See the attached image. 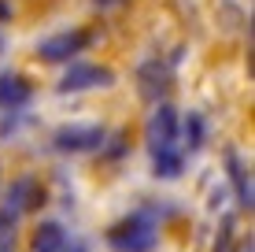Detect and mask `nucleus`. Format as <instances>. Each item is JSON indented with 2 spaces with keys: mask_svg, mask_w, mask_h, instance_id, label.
Segmentation results:
<instances>
[{
  "mask_svg": "<svg viewBox=\"0 0 255 252\" xmlns=\"http://www.w3.org/2000/svg\"><path fill=\"white\" fill-rule=\"evenodd\" d=\"M108 245L115 252H148L155 245V223L148 212H133L129 219H122L111 227Z\"/></svg>",
  "mask_w": 255,
  "mask_h": 252,
  "instance_id": "1",
  "label": "nucleus"
},
{
  "mask_svg": "<svg viewBox=\"0 0 255 252\" xmlns=\"http://www.w3.org/2000/svg\"><path fill=\"white\" fill-rule=\"evenodd\" d=\"M144 141H148V149H152V156L181 152L178 149V111H174L170 104L155 100V111H152V119H148V126H144Z\"/></svg>",
  "mask_w": 255,
  "mask_h": 252,
  "instance_id": "2",
  "label": "nucleus"
},
{
  "mask_svg": "<svg viewBox=\"0 0 255 252\" xmlns=\"http://www.w3.org/2000/svg\"><path fill=\"white\" fill-rule=\"evenodd\" d=\"M85 45H89V33L85 30H63V33H52V37L37 41V59H45V63H63V59L78 56Z\"/></svg>",
  "mask_w": 255,
  "mask_h": 252,
  "instance_id": "3",
  "label": "nucleus"
},
{
  "mask_svg": "<svg viewBox=\"0 0 255 252\" xmlns=\"http://www.w3.org/2000/svg\"><path fill=\"white\" fill-rule=\"evenodd\" d=\"M111 82H115V71H108V67L74 63V67L63 74L59 89H63V93H82V89H104V85H111Z\"/></svg>",
  "mask_w": 255,
  "mask_h": 252,
  "instance_id": "4",
  "label": "nucleus"
},
{
  "mask_svg": "<svg viewBox=\"0 0 255 252\" xmlns=\"http://www.w3.org/2000/svg\"><path fill=\"white\" fill-rule=\"evenodd\" d=\"M104 126H82V123H74V126H63V130H56V149L59 152H93V149H100L104 145Z\"/></svg>",
  "mask_w": 255,
  "mask_h": 252,
  "instance_id": "5",
  "label": "nucleus"
},
{
  "mask_svg": "<svg viewBox=\"0 0 255 252\" xmlns=\"http://www.w3.org/2000/svg\"><path fill=\"white\" fill-rule=\"evenodd\" d=\"M30 100V82H26L22 74H0V108L4 111H15L22 108V104Z\"/></svg>",
  "mask_w": 255,
  "mask_h": 252,
  "instance_id": "6",
  "label": "nucleus"
},
{
  "mask_svg": "<svg viewBox=\"0 0 255 252\" xmlns=\"http://www.w3.org/2000/svg\"><path fill=\"white\" fill-rule=\"evenodd\" d=\"M37 201H41V186L33 178H19L11 186V193H7V212L19 215V212H26V208H33Z\"/></svg>",
  "mask_w": 255,
  "mask_h": 252,
  "instance_id": "7",
  "label": "nucleus"
},
{
  "mask_svg": "<svg viewBox=\"0 0 255 252\" xmlns=\"http://www.w3.org/2000/svg\"><path fill=\"white\" fill-rule=\"evenodd\" d=\"M67 245V230L59 223H41L33 230V252H59Z\"/></svg>",
  "mask_w": 255,
  "mask_h": 252,
  "instance_id": "8",
  "label": "nucleus"
},
{
  "mask_svg": "<svg viewBox=\"0 0 255 252\" xmlns=\"http://www.w3.org/2000/svg\"><path fill=\"white\" fill-rule=\"evenodd\" d=\"M166 67H159V59H152V63L140 67V93H144L148 100H159V93L166 89Z\"/></svg>",
  "mask_w": 255,
  "mask_h": 252,
  "instance_id": "9",
  "label": "nucleus"
},
{
  "mask_svg": "<svg viewBox=\"0 0 255 252\" xmlns=\"http://www.w3.org/2000/svg\"><path fill=\"white\" fill-rule=\"evenodd\" d=\"M152 167H155V178H178L181 167H185V152H163V156H152Z\"/></svg>",
  "mask_w": 255,
  "mask_h": 252,
  "instance_id": "10",
  "label": "nucleus"
},
{
  "mask_svg": "<svg viewBox=\"0 0 255 252\" xmlns=\"http://www.w3.org/2000/svg\"><path fill=\"white\" fill-rule=\"evenodd\" d=\"M230 178H233V186H237V197H241V204L252 208V178L244 175V167L237 163V156H230Z\"/></svg>",
  "mask_w": 255,
  "mask_h": 252,
  "instance_id": "11",
  "label": "nucleus"
},
{
  "mask_svg": "<svg viewBox=\"0 0 255 252\" xmlns=\"http://www.w3.org/2000/svg\"><path fill=\"white\" fill-rule=\"evenodd\" d=\"M200 145H204V115L189 111V119H185V149L196 152Z\"/></svg>",
  "mask_w": 255,
  "mask_h": 252,
  "instance_id": "12",
  "label": "nucleus"
},
{
  "mask_svg": "<svg viewBox=\"0 0 255 252\" xmlns=\"http://www.w3.org/2000/svg\"><path fill=\"white\" fill-rule=\"evenodd\" d=\"M0 252H15V212H0Z\"/></svg>",
  "mask_w": 255,
  "mask_h": 252,
  "instance_id": "13",
  "label": "nucleus"
},
{
  "mask_svg": "<svg viewBox=\"0 0 255 252\" xmlns=\"http://www.w3.org/2000/svg\"><path fill=\"white\" fill-rule=\"evenodd\" d=\"M59 252H85V245H82V241H74V245H70V249L63 245V249H59Z\"/></svg>",
  "mask_w": 255,
  "mask_h": 252,
  "instance_id": "14",
  "label": "nucleus"
},
{
  "mask_svg": "<svg viewBox=\"0 0 255 252\" xmlns=\"http://www.w3.org/2000/svg\"><path fill=\"white\" fill-rule=\"evenodd\" d=\"M4 15H7V7H4V4H0V19H4Z\"/></svg>",
  "mask_w": 255,
  "mask_h": 252,
  "instance_id": "15",
  "label": "nucleus"
},
{
  "mask_svg": "<svg viewBox=\"0 0 255 252\" xmlns=\"http://www.w3.org/2000/svg\"><path fill=\"white\" fill-rule=\"evenodd\" d=\"M0 48H4V37H0Z\"/></svg>",
  "mask_w": 255,
  "mask_h": 252,
  "instance_id": "16",
  "label": "nucleus"
}]
</instances>
